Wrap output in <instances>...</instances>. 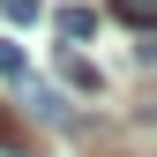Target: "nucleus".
<instances>
[{
    "mask_svg": "<svg viewBox=\"0 0 157 157\" xmlns=\"http://www.w3.org/2000/svg\"><path fill=\"white\" fill-rule=\"evenodd\" d=\"M23 105L37 112V120H52V127H60V120H67V97H60V90H52V82H30V90H23Z\"/></svg>",
    "mask_w": 157,
    "mask_h": 157,
    "instance_id": "nucleus-1",
    "label": "nucleus"
},
{
    "mask_svg": "<svg viewBox=\"0 0 157 157\" xmlns=\"http://www.w3.org/2000/svg\"><path fill=\"white\" fill-rule=\"evenodd\" d=\"M112 15H120L127 30H150L157 23V0H112Z\"/></svg>",
    "mask_w": 157,
    "mask_h": 157,
    "instance_id": "nucleus-2",
    "label": "nucleus"
},
{
    "mask_svg": "<svg viewBox=\"0 0 157 157\" xmlns=\"http://www.w3.org/2000/svg\"><path fill=\"white\" fill-rule=\"evenodd\" d=\"M90 30H97L90 8H60V37H90Z\"/></svg>",
    "mask_w": 157,
    "mask_h": 157,
    "instance_id": "nucleus-3",
    "label": "nucleus"
},
{
    "mask_svg": "<svg viewBox=\"0 0 157 157\" xmlns=\"http://www.w3.org/2000/svg\"><path fill=\"white\" fill-rule=\"evenodd\" d=\"M23 67H30L23 45H15V37H0V75H8V82H23Z\"/></svg>",
    "mask_w": 157,
    "mask_h": 157,
    "instance_id": "nucleus-4",
    "label": "nucleus"
},
{
    "mask_svg": "<svg viewBox=\"0 0 157 157\" xmlns=\"http://www.w3.org/2000/svg\"><path fill=\"white\" fill-rule=\"evenodd\" d=\"M67 82H75V90H97V82H105V75H97L90 60H67Z\"/></svg>",
    "mask_w": 157,
    "mask_h": 157,
    "instance_id": "nucleus-5",
    "label": "nucleus"
},
{
    "mask_svg": "<svg viewBox=\"0 0 157 157\" xmlns=\"http://www.w3.org/2000/svg\"><path fill=\"white\" fill-rule=\"evenodd\" d=\"M0 15L8 23H37V0H0Z\"/></svg>",
    "mask_w": 157,
    "mask_h": 157,
    "instance_id": "nucleus-6",
    "label": "nucleus"
},
{
    "mask_svg": "<svg viewBox=\"0 0 157 157\" xmlns=\"http://www.w3.org/2000/svg\"><path fill=\"white\" fill-rule=\"evenodd\" d=\"M0 157H30V150H23V142H8V135H0Z\"/></svg>",
    "mask_w": 157,
    "mask_h": 157,
    "instance_id": "nucleus-7",
    "label": "nucleus"
}]
</instances>
